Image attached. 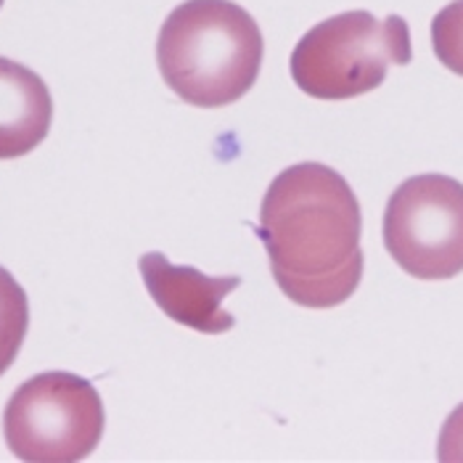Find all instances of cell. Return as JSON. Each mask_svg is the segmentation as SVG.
<instances>
[{
  "mask_svg": "<svg viewBox=\"0 0 463 463\" xmlns=\"http://www.w3.org/2000/svg\"><path fill=\"white\" fill-rule=\"evenodd\" d=\"M431 48L442 67L463 77V0L448 3L431 22Z\"/></svg>",
  "mask_w": 463,
  "mask_h": 463,
  "instance_id": "9c48e42d",
  "label": "cell"
},
{
  "mask_svg": "<svg viewBox=\"0 0 463 463\" xmlns=\"http://www.w3.org/2000/svg\"><path fill=\"white\" fill-rule=\"evenodd\" d=\"M0 5H3V0H0Z\"/></svg>",
  "mask_w": 463,
  "mask_h": 463,
  "instance_id": "8fae6325",
  "label": "cell"
},
{
  "mask_svg": "<svg viewBox=\"0 0 463 463\" xmlns=\"http://www.w3.org/2000/svg\"><path fill=\"white\" fill-rule=\"evenodd\" d=\"M411 30L397 14L376 19L347 11L316 24L291 51L297 88L321 101H347L376 90L390 67L411 64Z\"/></svg>",
  "mask_w": 463,
  "mask_h": 463,
  "instance_id": "3957f363",
  "label": "cell"
},
{
  "mask_svg": "<svg viewBox=\"0 0 463 463\" xmlns=\"http://www.w3.org/2000/svg\"><path fill=\"white\" fill-rule=\"evenodd\" d=\"M53 99L43 77L0 56V159H19L45 141Z\"/></svg>",
  "mask_w": 463,
  "mask_h": 463,
  "instance_id": "52a82bcc",
  "label": "cell"
},
{
  "mask_svg": "<svg viewBox=\"0 0 463 463\" xmlns=\"http://www.w3.org/2000/svg\"><path fill=\"white\" fill-rule=\"evenodd\" d=\"M260 241L286 297L310 310L347 302L363 279V214L350 183L321 162L291 165L265 191Z\"/></svg>",
  "mask_w": 463,
  "mask_h": 463,
  "instance_id": "6da1fadb",
  "label": "cell"
},
{
  "mask_svg": "<svg viewBox=\"0 0 463 463\" xmlns=\"http://www.w3.org/2000/svg\"><path fill=\"white\" fill-rule=\"evenodd\" d=\"M99 390L67 371L27 379L3 413V437L19 461L74 463L88 458L104 437Z\"/></svg>",
  "mask_w": 463,
  "mask_h": 463,
  "instance_id": "277c9868",
  "label": "cell"
},
{
  "mask_svg": "<svg viewBox=\"0 0 463 463\" xmlns=\"http://www.w3.org/2000/svg\"><path fill=\"white\" fill-rule=\"evenodd\" d=\"M30 328V299L19 281L0 265V376L14 365Z\"/></svg>",
  "mask_w": 463,
  "mask_h": 463,
  "instance_id": "ba28073f",
  "label": "cell"
},
{
  "mask_svg": "<svg viewBox=\"0 0 463 463\" xmlns=\"http://www.w3.org/2000/svg\"><path fill=\"white\" fill-rule=\"evenodd\" d=\"M141 279L159 310L199 334H225L236 318L222 310V299L241 286L239 276L213 279L191 265H173L162 251H146L138 260Z\"/></svg>",
  "mask_w": 463,
  "mask_h": 463,
  "instance_id": "8992f818",
  "label": "cell"
},
{
  "mask_svg": "<svg viewBox=\"0 0 463 463\" xmlns=\"http://www.w3.org/2000/svg\"><path fill=\"white\" fill-rule=\"evenodd\" d=\"M384 247L413 279L463 273V183L439 173L400 183L384 210Z\"/></svg>",
  "mask_w": 463,
  "mask_h": 463,
  "instance_id": "5b68a950",
  "label": "cell"
},
{
  "mask_svg": "<svg viewBox=\"0 0 463 463\" xmlns=\"http://www.w3.org/2000/svg\"><path fill=\"white\" fill-rule=\"evenodd\" d=\"M437 458L442 463H463V402L442 424L437 439Z\"/></svg>",
  "mask_w": 463,
  "mask_h": 463,
  "instance_id": "30bf717a",
  "label": "cell"
},
{
  "mask_svg": "<svg viewBox=\"0 0 463 463\" xmlns=\"http://www.w3.org/2000/svg\"><path fill=\"white\" fill-rule=\"evenodd\" d=\"M265 40L247 8L231 0H185L156 40L162 80L180 101L199 109L236 104L251 90Z\"/></svg>",
  "mask_w": 463,
  "mask_h": 463,
  "instance_id": "7a4b0ae2",
  "label": "cell"
}]
</instances>
